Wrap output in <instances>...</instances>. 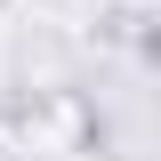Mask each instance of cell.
Listing matches in <instances>:
<instances>
[]
</instances>
